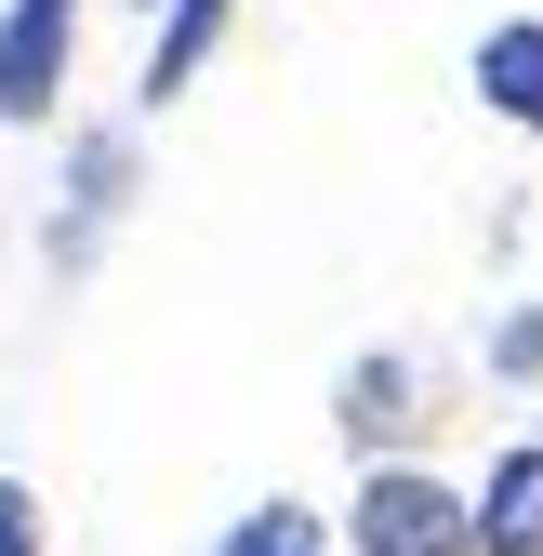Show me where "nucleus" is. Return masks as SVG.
Listing matches in <instances>:
<instances>
[{
	"label": "nucleus",
	"mask_w": 543,
	"mask_h": 556,
	"mask_svg": "<svg viewBox=\"0 0 543 556\" xmlns=\"http://www.w3.org/2000/svg\"><path fill=\"white\" fill-rule=\"evenodd\" d=\"M345 530H358V556H491L478 504L438 491V477H412V464H371L358 504H345Z\"/></svg>",
	"instance_id": "f257e3e1"
},
{
	"label": "nucleus",
	"mask_w": 543,
	"mask_h": 556,
	"mask_svg": "<svg viewBox=\"0 0 543 556\" xmlns=\"http://www.w3.org/2000/svg\"><path fill=\"white\" fill-rule=\"evenodd\" d=\"M119 213H132V119H93L80 147H66V199H53L40 252H53V265H93Z\"/></svg>",
	"instance_id": "f03ea898"
},
{
	"label": "nucleus",
	"mask_w": 543,
	"mask_h": 556,
	"mask_svg": "<svg viewBox=\"0 0 543 556\" xmlns=\"http://www.w3.org/2000/svg\"><path fill=\"white\" fill-rule=\"evenodd\" d=\"M66 53H80V0H14L0 14V119H53V93H66Z\"/></svg>",
	"instance_id": "7ed1b4c3"
},
{
	"label": "nucleus",
	"mask_w": 543,
	"mask_h": 556,
	"mask_svg": "<svg viewBox=\"0 0 543 556\" xmlns=\"http://www.w3.org/2000/svg\"><path fill=\"white\" fill-rule=\"evenodd\" d=\"M478 106H491L504 132H543V14L478 27Z\"/></svg>",
	"instance_id": "20e7f679"
},
{
	"label": "nucleus",
	"mask_w": 543,
	"mask_h": 556,
	"mask_svg": "<svg viewBox=\"0 0 543 556\" xmlns=\"http://www.w3.org/2000/svg\"><path fill=\"white\" fill-rule=\"evenodd\" d=\"M226 14H239V0H173V14H160V40H147V80H132V93H147V106H173V93L199 80V66H213Z\"/></svg>",
	"instance_id": "39448f33"
},
{
	"label": "nucleus",
	"mask_w": 543,
	"mask_h": 556,
	"mask_svg": "<svg viewBox=\"0 0 543 556\" xmlns=\"http://www.w3.org/2000/svg\"><path fill=\"white\" fill-rule=\"evenodd\" d=\"M478 530H491V556H543V451H504V464H491Z\"/></svg>",
	"instance_id": "423d86ee"
},
{
	"label": "nucleus",
	"mask_w": 543,
	"mask_h": 556,
	"mask_svg": "<svg viewBox=\"0 0 543 556\" xmlns=\"http://www.w3.org/2000/svg\"><path fill=\"white\" fill-rule=\"evenodd\" d=\"M331 410H345V438H358V464H371V451H384L397 425H412V358H358Z\"/></svg>",
	"instance_id": "0eeeda50"
},
{
	"label": "nucleus",
	"mask_w": 543,
	"mask_h": 556,
	"mask_svg": "<svg viewBox=\"0 0 543 556\" xmlns=\"http://www.w3.org/2000/svg\"><path fill=\"white\" fill-rule=\"evenodd\" d=\"M213 556H318V517L305 504H252V517H226Z\"/></svg>",
	"instance_id": "6e6552de"
},
{
	"label": "nucleus",
	"mask_w": 543,
	"mask_h": 556,
	"mask_svg": "<svg viewBox=\"0 0 543 556\" xmlns=\"http://www.w3.org/2000/svg\"><path fill=\"white\" fill-rule=\"evenodd\" d=\"M491 371H517V384H530V371H543V305H517V318H504V331H491Z\"/></svg>",
	"instance_id": "1a4fd4ad"
},
{
	"label": "nucleus",
	"mask_w": 543,
	"mask_h": 556,
	"mask_svg": "<svg viewBox=\"0 0 543 556\" xmlns=\"http://www.w3.org/2000/svg\"><path fill=\"white\" fill-rule=\"evenodd\" d=\"M0 556H40V491L27 477H0Z\"/></svg>",
	"instance_id": "9d476101"
}]
</instances>
